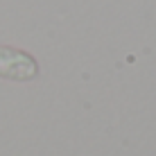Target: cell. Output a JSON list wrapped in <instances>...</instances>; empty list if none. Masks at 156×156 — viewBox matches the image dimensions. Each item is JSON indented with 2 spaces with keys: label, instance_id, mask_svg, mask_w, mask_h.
Instances as JSON below:
<instances>
[{
  "label": "cell",
  "instance_id": "6da1fadb",
  "mask_svg": "<svg viewBox=\"0 0 156 156\" xmlns=\"http://www.w3.org/2000/svg\"><path fill=\"white\" fill-rule=\"evenodd\" d=\"M39 75V63L27 52L12 45H0V77L12 82H30Z\"/></svg>",
  "mask_w": 156,
  "mask_h": 156
}]
</instances>
